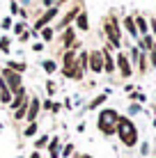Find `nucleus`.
<instances>
[{
	"mask_svg": "<svg viewBox=\"0 0 156 158\" xmlns=\"http://www.w3.org/2000/svg\"><path fill=\"white\" fill-rule=\"evenodd\" d=\"M37 112H39V99H30L28 103V115H25V119L32 124V122H37Z\"/></svg>",
	"mask_w": 156,
	"mask_h": 158,
	"instance_id": "0eeeda50",
	"label": "nucleus"
},
{
	"mask_svg": "<svg viewBox=\"0 0 156 158\" xmlns=\"http://www.w3.org/2000/svg\"><path fill=\"white\" fill-rule=\"evenodd\" d=\"M7 69H12V71H16V73H23L25 71V62H7Z\"/></svg>",
	"mask_w": 156,
	"mask_h": 158,
	"instance_id": "4468645a",
	"label": "nucleus"
},
{
	"mask_svg": "<svg viewBox=\"0 0 156 158\" xmlns=\"http://www.w3.org/2000/svg\"><path fill=\"white\" fill-rule=\"evenodd\" d=\"M115 67L120 69L122 78H131L133 69H131V62H129V57L124 55V53H120V55H117V64H115Z\"/></svg>",
	"mask_w": 156,
	"mask_h": 158,
	"instance_id": "7ed1b4c3",
	"label": "nucleus"
},
{
	"mask_svg": "<svg viewBox=\"0 0 156 158\" xmlns=\"http://www.w3.org/2000/svg\"><path fill=\"white\" fill-rule=\"evenodd\" d=\"M106 99H108V94H99V96H96V99H94L92 103H90V108H96V106H101V103H103Z\"/></svg>",
	"mask_w": 156,
	"mask_h": 158,
	"instance_id": "aec40b11",
	"label": "nucleus"
},
{
	"mask_svg": "<svg viewBox=\"0 0 156 158\" xmlns=\"http://www.w3.org/2000/svg\"><path fill=\"white\" fill-rule=\"evenodd\" d=\"M87 62H90V69H92L94 73L103 71V55H101V51H92L87 55Z\"/></svg>",
	"mask_w": 156,
	"mask_h": 158,
	"instance_id": "20e7f679",
	"label": "nucleus"
},
{
	"mask_svg": "<svg viewBox=\"0 0 156 158\" xmlns=\"http://www.w3.org/2000/svg\"><path fill=\"white\" fill-rule=\"evenodd\" d=\"M46 142H48V138H46V135H41V138L35 142V147H37V149H41V147H46Z\"/></svg>",
	"mask_w": 156,
	"mask_h": 158,
	"instance_id": "393cba45",
	"label": "nucleus"
},
{
	"mask_svg": "<svg viewBox=\"0 0 156 158\" xmlns=\"http://www.w3.org/2000/svg\"><path fill=\"white\" fill-rule=\"evenodd\" d=\"M101 55H103V71H106V73H112V71H115V62H112L108 48H103V51H101Z\"/></svg>",
	"mask_w": 156,
	"mask_h": 158,
	"instance_id": "9d476101",
	"label": "nucleus"
},
{
	"mask_svg": "<svg viewBox=\"0 0 156 158\" xmlns=\"http://www.w3.org/2000/svg\"><path fill=\"white\" fill-rule=\"evenodd\" d=\"M46 89H48V94H53V92H55V83H53V80H48V83H46Z\"/></svg>",
	"mask_w": 156,
	"mask_h": 158,
	"instance_id": "bb28decb",
	"label": "nucleus"
},
{
	"mask_svg": "<svg viewBox=\"0 0 156 158\" xmlns=\"http://www.w3.org/2000/svg\"><path fill=\"white\" fill-rule=\"evenodd\" d=\"M28 103H30V101H28ZM28 103H23V106L19 108V110H14V117L19 119V122H21V119H23L25 115H28Z\"/></svg>",
	"mask_w": 156,
	"mask_h": 158,
	"instance_id": "f3484780",
	"label": "nucleus"
},
{
	"mask_svg": "<svg viewBox=\"0 0 156 158\" xmlns=\"http://www.w3.org/2000/svg\"><path fill=\"white\" fill-rule=\"evenodd\" d=\"M115 133L120 135V140H122V144H124V147H133L138 142V128L133 126V122L129 117H120V119H117Z\"/></svg>",
	"mask_w": 156,
	"mask_h": 158,
	"instance_id": "f257e3e1",
	"label": "nucleus"
},
{
	"mask_svg": "<svg viewBox=\"0 0 156 158\" xmlns=\"http://www.w3.org/2000/svg\"><path fill=\"white\" fill-rule=\"evenodd\" d=\"M41 35H44V39L48 41V39H53V28H44L41 30Z\"/></svg>",
	"mask_w": 156,
	"mask_h": 158,
	"instance_id": "a878e982",
	"label": "nucleus"
},
{
	"mask_svg": "<svg viewBox=\"0 0 156 158\" xmlns=\"http://www.w3.org/2000/svg\"><path fill=\"white\" fill-rule=\"evenodd\" d=\"M44 69H46V73H53V71H55V62H51V60H48V62H44Z\"/></svg>",
	"mask_w": 156,
	"mask_h": 158,
	"instance_id": "4be33fe9",
	"label": "nucleus"
},
{
	"mask_svg": "<svg viewBox=\"0 0 156 158\" xmlns=\"http://www.w3.org/2000/svg\"><path fill=\"white\" fill-rule=\"evenodd\" d=\"M136 28H138V32H142V35H147V21L142 19H136Z\"/></svg>",
	"mask_w": 156,
	"mask_h": 158,
	"instance_id": "a211bd4d",
	"label": "nucleus"
},
{
	"mask_svg": "<svg viewBox=\"0 0 156 158\" xmlns=\"http://www.w3.org/2000/svg\"><path fill=\"white\" fill-rule=\"evenodd\" d=\"M149 53H152V64L156 67V48H152V51H149Z\"/></svg>",
	"mask_w": 156,
	"mask_h": 158,
	"instance_id": "c85d7f7f",
	"label": "nucleus"
},
{
	"mask_svg": "<svg viewBox=\"0 0 156 158\" xmlns=\"http://www.w3.org/2000/svg\"><path fill=\"white\" fill-rule=\"evenodd\" d=\"M35 133H37V122H32L30 126L25 128V133H23V135H25V138H32V135H35Z\"/></svg>",
	"mask_w": 156,
	"mask_h": 158,
	"instance_id": "412c9836",
	"label": "nucleus"
},
{
	"mask_svg": "<svg viewBox=\"0 0 156 158\" xmlns=\"http://www.w3.org/2000/svg\"><path fill=\"white\" fill-rule=\"evenodd\" d=\"M71 151H74V147H71V144H67V147H64V151H62V154H64V156H71Z\"/></svg>",
	"mask_w": 156,
	"mask_h": 158,
	"instance_id": "cd10ccee",
	"label": "nucleus"
},
{
	"mask_svg": "<svg viewBox=\"0 0 156 158\" xmlns=\"http://www.w3.org/2000/svg\"><path fill=\"white\" fill-rule=\"evenodd\" d=\"M106 35H108V39H110L112 46H115V48H120V28H117L115 16L106 19Z\"/></svg>",
	"mask_w": 156,
	"mask_h": 158,
	"instance_id": "f03ea898",
	"label": "nucleus"
},
{
	"mask_svg": "<svg viewBox=\"0 0 156 158\" xmlns=\"http://www.w3.org/2000/svg\"><path fill=\"white\" fill-rule=\"evenodd\" d=\"M57 147H60V140H51V144H48V151H51V156L53 158H57Z\"/></svg>",
	"mask_w": 156,
	"mask_h": 158,
	"instance_id": "6ab92c4d",
	"label": "nucleus"
},
{
	"mask_svg": "<svg viewBox=\"0 0 156 158\" xmlns=\"http://www.w3.org/2000/svg\"><path fill=\"white\" fill-rule=\"evenodd\" d=\"M124 28H126V32H129L131 37H136V35H138V30H136V21H133L131 16H126V19H124Z\"/></svg>",
	"mask_w": 156,
	"mask_h": 158,
	"instance_id": "f8f14e48",
	"label": "nucleus"
},
{
	"mask_svg": "<svg viewBox=\"0 0 156 158\" xmlns=\"http://www.w3.org/2000/svg\"><path fill=\"white\" fill-rule=\"evenodd\" d=\"M62 73L67 76V78H71V80H80V78H83V71L78 69V64H71V67H62Z\"/></svg>",
	"mask_w": 156,
	"mask_h": 158,
	"instance_id": "6e6552de",
	"label": "nucleus"
},
{
	"mask_svg": "<svg viewBox=\"0 0 156 158\" xmlns=\"http://www.w3.org/2000/svg\"><path fill=\"white\" fill-rule=\"evenodd\" d=\"M62 64L64 67L76 64V51H74V48H67V53H64V57H62Z\"/></svg>",
	"mask_w": 156,
	"mask_h": 158,
	"instance_id": "9b49d317",
	"label": "nucleus"
},
{
	"mask_svg": "<svg viewBox=\"0 0 156 158\" xmlns=\"http://www.w3.org/2000/svg\"><path fill=\"white\" fill-rule=\"evenodd\" d=\"M62 44H64L67 48H71V46H74V30H71V28H67V32L62 35Z\"/></svg>",
	"mask_w": 156,
	"mask_h": 158,
	"instance_id": "ddd939ff",
	"label": "nucleus"
},
{
	"mask_svg": "<svg viewBox=\"0 0 156 158\" xmlns=\"http://www.w3.org/2000/svg\"><path fill=\"white\" fill-rule=\"evenodd\" d=\"M99 128L103 131L106 135H112V133H115V124H110V122H99Z\"/></svg>",
	"mask_w": 156,
	"mask_h": 158,
	"instance_id": "dca6fc26",
	"label": "nucleus"
},
{
	"mask_svg": "<svg viewBox=\"0 0 156 158\" xmlns=\"http://www.w3.org/2000/svg\"><path fill=\"white\" fill-rule=\"evenodd\" d=\"M76 23H78V30H87V14L80 12V14L76 16Z\"/></svg>",
	"mask_w": 156,
	"mask_h": 158,
	"instance_id": "2eb2a0df",
	"label": "nucleus"
},
{
	"mask_svg": "<svg viewBox=\"0 0 156 158\" xmlns=\"http://www.w3.org/2000/svg\"><path fill=\"white\" fill-rule=\"evenodd\" d=\"M80 12H83V9H80V5H74V7H71V9H69V14H67V16H64V19L60 21V25H57V30H62V28H67V25H69V23H71V21H74V19H76V16H78Z\"/></svg>",
	"mask_w": 156,
	"mask_h": 158,
	"instance_id": "423d86ee",
	"label": "nucleus"
},
{
	"mask_svg": "<svg viewBox=\"0 0 156 158\" xmlns=\"http://www.w3.org/2000/svg\"><path fill=\"white\" fill-rule=\"evenodd\" d=\"M30 158H39V154H37V151H35V154H32V156H30Z\"/></svg>",
	"mask_w": 156,
	"mask_h": 158,
	"instance_id": "c756f323",
	"label": "nucleus"
},
{
	"mask_svg": "<svg viewBox=\"0 0 156 158\" xmlns=\"http://www.w3.org/2000/svg\"><path fill=\"white\" fill-rule=\"evenodd\" d=\"M0 51H5V53L9 51V39H7V37H2V39H0Z\"/></svg>",
	"mask_w": 156,
	"mask_h": 158,
	"instance_id": "b1692460",
	"label": "nucleus"
},
{
	"mask_svg": "<svg viewBox=\"0 0 156 158\" xmlns=\"http://www.w3.org/2000/svg\"><path fill=\"white\" fill-rule=\"evenodd\" d=\"M117 119H120V115H117L115 110H110V108L101 110V115H99V122H110V124H117Z\"/></svg>",
	"mask_w": 156,
	"mask_h": 158,
	"instance_id": "1a4fd4ad",
	"label": "nucleus"
},
{
	"mask_svg": "<svg viewBox=\"0 0 156 158\" xmlns=\"http://www.w3.org/2000/svg\"><path fill=\"white\" fill-rule=\"evenodd\" d=\"M55 16H57V7H51V9H46V12H44V14L39 16V19L35 21V30H44V25H46L51 19H55Z\"/></svg>",
	"mask_w": 156,
	"mask_h": 158,
	"instance_id": "39448f33",
	"label": "nucleus"
},
{
	"mask_svg": "<svg viewBox=\"0 0 156 158\" xmlns=\"http://www.w3.org/2000/svg\"><path fill=\"white\" fill-rule=\"evenodd\" d=\"M80 158H92V156H87V154H85V156H80Z\"/></svg>",
	"mask_w": 156,
	"mask_h": 158,
	"instance_id": "7c9ffc66",
	"label": "nucleus"
},
{
	"mask_svg": "<svg viewBox=\"0 0 156 158\" xmlns=\"http://www.w3.org/2000/svg\"><path fill=\"white\" fill-rule=\"evenodd\" d=\"M138 64H140V71H142V73L147 71V57H145V55L138 57Z\"/></svg>",
	"mask_w": 156,
	"mask_h": 158,
	"instance_id": "5701e85b",
	"label": "nucleus"
}]
</instances>
